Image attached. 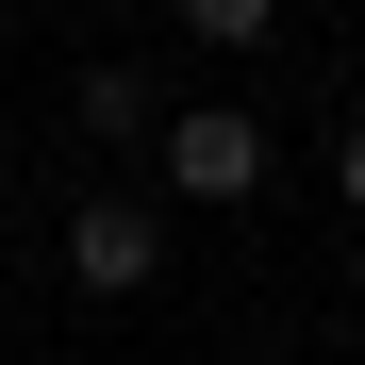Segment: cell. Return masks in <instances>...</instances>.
<instances>
[{"label": "cell", "instance_id": "6da1fadb", "mask_svg": "<svg viewBox=\"0 0 365 365\" xmlns=\"http://www.w3.org/2000/svg\"><path fill=\"white\" fill-rule=\"evenodd\" d=\"M133 166H150V200H216V216H232V200H266V166H282V150H266V116H250V100H182V83H166V116H150V150H133Z\"/></svg>", "mask_w": 365, "mask_h": 365}, {"label": "cell", "instance_id": "7a4b0ae2", "mask_svg": "<svg viewBox=\"0 0 365 365\" xmlns=\"http://www.w3.org/2000/svg\"><path fill=\"white\" fill-rule=\"evenodd\" d=\"M150 282H166V200L150 182H83L67 200V299L83 316H133Z\"/></svg>", "mask_w": 365, "mask_h": 365}, {"label": "cell", "instance_id": "3957f363", "mask_svg": "<svg viewBox=\"0 0 365 365\" xmlns=\"http://www.w3.org/2000/svg\"><path fill=\"white\" fill-rule=\"evenodd\" d=\"M67 100H83V150H150V116H166V67L100 50V67H67Z\"/></svg>", "mask_w": 365, "mask_h": 365}, {"label": "cell", "instance_id": "277c9868", "mask_svg": "<svg viewBox=\"0 0 365 365\" xmlns=\"http://www.w3.org/2000/svg\"><path fill=\"white\" fill-rule=\"evenodd\" d=\"M182 17V50H216V67H250V50L282 34V0H166Z\"/></svg>", "mask_w": 365, "mask_h": 365}, {"label": "cell", "instance_id": "5b68a950", "mask_svg": "<svg viewBox=\"0 0 365 365\" xmlns=\"http://www.w3.org/2000/svg\"><path fill=\"white\" fill-rule=\"evenodd\" d=\"M332 200H349V216H365V100H349V116H332Z\"/></svg>", "mask_w": 365, "mask_h": 365}, {"label": "cell", "instance_id": "8992f818", "mask_svg": "<svg viewBox=\"0 0 365 365\" xmlns=\"http://www.w3.org/2000/svg\"><path fill=\"white\" fill-rule=\"evenodd\" d=\"M349 299H365V216H349Z\"/></svg>", "mask_w": 365, "mask_h": 365}, {"label": "cell", "instance_id": "52a82bcc", "mask_svg": "<svg viewBox=\"0 0 365 365\" xmlns=\"http://www.w3.org/2000/svg\"><path fill=\"white\" fill-rule=\"evenodd\" d=\"M0 100H17V34H0Z\"/></svg>", "mask_w": 365, "mask_h": 365}, {"label": "cell", "instance_id": "ba28073f", "mask_svg": "<svg viewBox=\"0 0 365 365\" xmlns=\"http://www.w3.org/2000/svg\"><path fill=\"white\" fill-rule=\"evenodd\" d=\"M232 365H282V349H266V332H250V349H232Z\"/></svg>", "mask_w": 365, "mask_h": 365}, {"label": "cell", "instance_id": "9c48e42d", "mask_svg": "<svg viewBox=\"0 0 365 365\" xmlns=\"http://www.w3.org/2000/svg\"><path fill=\"white\" fill-rule=\"evenodd\" d=\"M0 332H17V282H0Z\"/></svg>", "mask_w": 365, "mask_h": 365}, {"label": "cell", "instance_id": "30bf717a", "mask_svg": "<svg viewBox=\"0 0 365 365\" xmlns=\"http://www.w3.org/2000/svg\"><path fill=\"white\" fill-rule=\"evenodd\" d=\"M349 17H365V0H349Z\"/></svg>", "mask_w": 365, "mask_h": 365}]
</instances>
